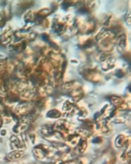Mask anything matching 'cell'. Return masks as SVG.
I'll use <instances>...</instances> for the list:
<instances>
[{"label":"cell","instance_id":"5","mask_svg":"<svg viewBox=\"0 0 131 164\" xmlns=\"http://www.w3.org/2000/svg\"><path fill=\"white\" fill-rule=\"evenodd\" d=\"M116 162V157L115 155H110L105 161V164H114Z\"/></svg>","mask_w":131,"mask_h":164},{"label":"cell","instance_id":"6","mask_svg":"<svg viewBox=\"0 0 131 164\" xmlns=\"http://www.w3.org/2000/svg\"><path fill=\"white\" fill-rule=\"evenodd\" d=\"M5 19H4V17L0 14V27H3L4 24H5Z\"/></svg>","mask_w":131,"mask_h":164},{"label":"cell","instance_id":"2","mask_svg":"<svg viewBox=\"0 0 131 164\" xmlns=\"http://www.w3.org/2000/svg\"><path fill=\"white\" fill-rule=\"evenodd\" d=\"M126 141H127L126 137L123 136V135H120V136H118L117 138H116V146L117 147V148H122V146L125 145Z\"/></svg>","mask_w":131,"mask_h":164},{"label":"cell","instance_id":"3","mask_svg":"<svg viewBox=\"0 0 131 164\" xmlns=\"http://www.w3.org/2000/svg\"><path fill=\"white\" fill-rule=\"evenodd\" d=\"M77 145H78L79 152H80V153H83L88 147V143L87 141H86V139H82V140H80V142H79V143Z\"/></svg>","mask_w":131,"mask_h":164},{"label":"cell","instance_id":"7","mask_svg":"<svg viewBox=\"0 0 131 164\" xmlns=\"http://www.w3.org/2000/svg\"><path fill=\"white\" fill-rule=\"evenodd\" d=\"M103 142V140H102V138L99 137H96L94 140H93V142L94 143H99V142Z\"/></svg>","mask_w":131,"mask_h":164},{"label":"cell","instance_id":"1","mask_svg":"<svg viewBox=\"0 0 131 164\" xmlns=\"http://www.w3.org/2000/svg\"><path fill=\"white\" fill-rule=\"evenodd\" d=\"M24 154V152L22 150H17L11 151L10 154L7 155V159L9 161H16V160L20 159Z\"/></svg>","mask_w":131,"mask_h":164},{"label":"cell","instance_id":"8","mask_svg":"<svg viewBox=\"0 0 131 164\" xmlns=\"http://www.w3.org/2000/svg\"><path fill=\"white\" fill-rule=\"evenodd\" d=\"M5 133H6V131H5V129H3V130L1 131V135H3V136H5Z\"/></svg>","mask_w":131,"mask_h":164},{"label":"cell","instance_id":"4","mask_svg":"<svg viewBox=\"0 0 131 164\" xmlns=\"http://www.w3.org/2000/svg\"><path fill=\"white\" fill-rule=\"evenodd\" d=\"M61 116V113L58 112L57 110H51L47 113V117H51V118H57Z\"/></svg>","mask_w":131,"mask_h":164}]
</instances>
